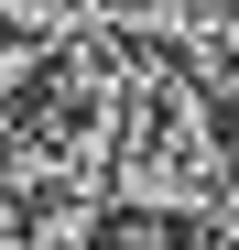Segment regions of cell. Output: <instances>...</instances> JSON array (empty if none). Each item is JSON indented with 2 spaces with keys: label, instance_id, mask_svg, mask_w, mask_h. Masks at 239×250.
I'll return each mask as SVG.
<instances>
[{
  "label": "cell",
  "instance_id": "1",
  "mask_svg": "<svg viewBox=\"0 0 239 250\" xmlns=\"http://www.w3.org/2000/svg\"><path fill=\"white\" fill-rule=\"evenodd\" d=\"M98 250H196L174 218H120V229H98Z\"/></svg>",
  "mask_w": 239,
  "mask_h": 250
}]
</instances>
